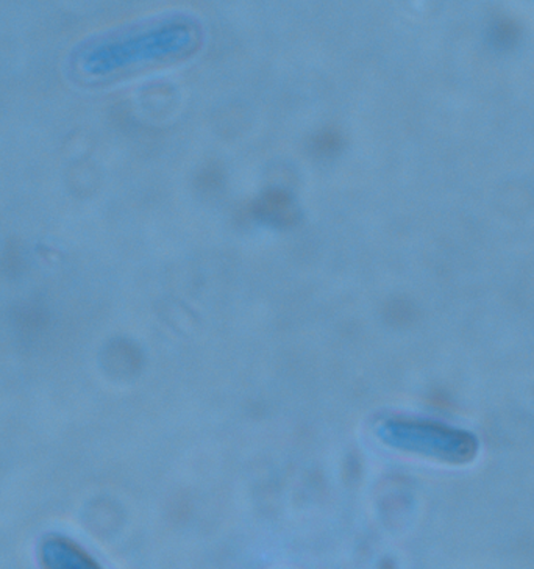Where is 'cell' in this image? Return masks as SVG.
I'll return each instance as SVG.
<instances>
[{
    "label": "cell",
    "mask_w": 534,
    "mask_h": 569,
    "mask_svg": "<svg viewBox=\"0 0 534 569\" xmlns=\"http://www.w3.org/2000/svg\"><path fill=\"white\" fill-rule=\"evenodd\" d=\"M340 146V137L333 133H324L316 138V148L319 152H332L333 148Z\"/></svg>",
    "instance_id": "cell-3"
},
{
    "label": "cell",
    "mask_w": 534,
    "mask_h": 569,
    "mask_svg": "<svg viewBox=\"0 0 534 569\" xmlns=\"http://www.w3.org/2000/svg\"><path fill=\"white\" fill-rule=\"evenodd\" d=\"M41 569H105L82 545L61 533H49L38 545Z\"/></svg>",
    "instance_id": "cell-1"
},
{
    "label": "cell",
    "mask_w": 534,
    "mask_h": 569,
    "mask_svg": "<svg viewBox=\"0 0 534 569\" xmlns=\"http://www.w3.org/2000/svg\"><path fill=\"white\" fill-rule=\"evenodd\" d=\"M255 210L261 218H268L269 221H283L291 218V199L282 191L264 194L263 199L256 203Z\"/></svg>",
    "instance_id": "cell-2"
}]
</instances>
